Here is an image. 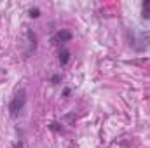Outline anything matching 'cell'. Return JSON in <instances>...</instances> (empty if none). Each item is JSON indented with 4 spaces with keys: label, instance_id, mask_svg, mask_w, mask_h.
<instances>
[{
    "label": "cell",
    "instance_id": "6da1fadb",
    "mask_svg": "<svg viewBox=\"0 0 150 148\" xmlns=\"http://www.w3.org/2000/svg\"><path fill=\"white\" fill-rule=\"evenodd\" d=\"M26 105V91L25 89H19L16 92V96L12 98V101L9 103V111H11V117L12 118H18L21 115V111Z\"/></svg>",
    "mask_w": 150,
    "mask_h": 148
},
{
    "label": "cell",
    "instance_id": "7a4b0ae2",
    "mask_svg": "<svg viewBox=\"0 0 150 148\" xmlns=\"http://www.w3.org/2000/svg\"><path fill=\"white\" fill-rule=\"evenodd\" d=\"M72 40V33L68 30H59L54 33V37L51 38L52 44H65V42H70Z\"/></svg>",
    "mask_w": 150,
    "mask_h": 148
},
{
    "label": "cell",
    "instance_id": "3957f363",
    "mask_svg": "<svg viewBox=\"0 0 150 148\" xmlns=\"http://www.w3.org/2000/svg\"><path fill=\"white\" fill-rule=\"evenodd\" d=\"M68 61H70V51H68V49H61V51H59V63L65 66Z\"/></svg>",
    "mask_w": 150,
    "mask_h": 148
},
{
    "label": "cell",
    "instance_id": "277c9868",
    "mask_svg": "<svg viewBox=\"0 0 150 148\" xmlns=\"http://www.w3.org/2000/svg\"><path fill=\"white\" fill-rule=\"evenodd\" d=\"M142 16L145 19H150V2H143V5H142Z\"/></svg>",
    "mask_w": 150,
    "mask_h": 148
},
{
    "label": "cell",
    "instance_id": "5b68a950",
    "mask_svg": "<svg viewBox=\"0 0 150 148\" xmlns=\"http://www.w3.org/2000/svg\"><path fill=\"white\" fill-rule=\"evenodd\" d=\"M28 14H30V18H38V16H40V11L35 7V9H30V11H28Z\"/></svg>",
    "mask_w": 150,
    "mask_h": 148
},
{
    "label": "cell",
    "instance_id": "8992f818",
    "mask_svg": "<svg viewBox=\"0 0 150 148\" xmlns=\"http://www.w3.org/2000/svg\"><path fill=\"white\" fill-rule=\"evenodd\" d=\"M59 80H61V75H54L52 77V84H58Z\"/></svg>",
    "mask_w": 150,
    "mask_h": 148
}]
</instances>
